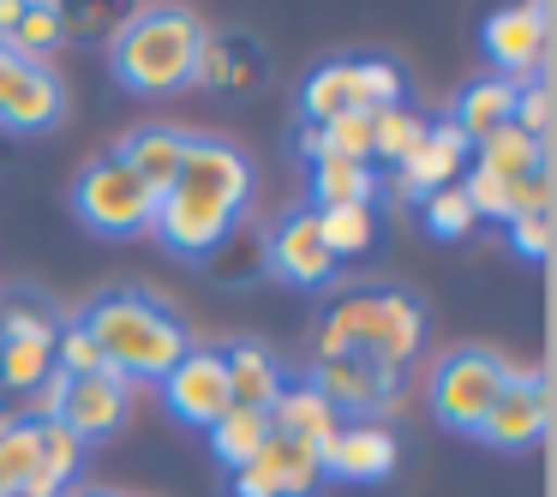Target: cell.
I'll return each instance as SVG.
<instances>
[{
    "label": "cell",
    "mask_w": 557,
    "mask_h": 497,
    "mask_svg": "<svg viewBox=\"0 0 557 497\" xmlns=\"http://www.w3.org/2000/svg\"><path fill=\"white\" fill-rule=\"evenodd\" d=\"M306 384H312L336 413H389V408H396L401 372H384V365H372V360L342 353V360H318Z\"/></svg>",
    "instance_id": "4fadbf2b"
},
{
    "label": "cell",
    "mask_w": 557,
    "mask_h": 497,
    "mask_svg": "<svg viewBox=\"0 0 557 497\" xmlns=\"http://www.w3.org/2000/svg\"><path fill=\"white\" fill-rule=\"evenodd\" d=\"M126 401H133V384L114 372H90V377H66L61 396V425L78 437V444H97L114 425L126 420Z\"/></svg>",
    "instance_id": "5bb4252c"
},
{
    "label": "cell",
    "mask_w": 557,
    "mask_h": 497,
    "mask_svg": "<svg viewBox=\"0 0 557 497\" xmlns=\"http://www.w3.org/2000/svg\"><path fill=\"white\" fill-rule=\"evenodd\" d=\"M54 372L61 377H90V372H109V365H102V353H97V341L85 336V324H61L54 330Z\"/></svg>",
    "instance_id": "e575fe53"
},
{
    "label": "cell",
    "mask_w": 557,
    "mask_h": 497,
    "mask_svg": "<svg viewBox=\"0 0 557 497\" xmlns=\"http://www.w3.org/2000/svg\"><path fill=\"white\" fill-rule=\"evenodd\" d=\"M13 425H18V408H7V401H0V437L13 432Z\"/></svg>",
    "instance_id": "60d3db41"
},
{
    "label": "cell",
    "mask_w": 557,
    "mask_h": 497,
    "mask_svg": "<svg viewBox=\"0 0 557 497\" xmlns=\"http://www.w3.org/2000/svg\"><path fill=\"white\" fill-rule=\"evenodd\" d=\"M456 186H461V198H468V210H473V216L509 222V186H504V181H492V174L468 169V174H461Z\"/></svg>",
    "instance_id": "8d00e7d4"
},
{
    "label": "cell",
    "mask_w": 557,
    "mask_h": 497,
    "mask_svg": "<svg viewBox=\"0 0 557 497\" xmlns=\"http://www.w3.org/2000/svg\"><path fill=\"white\" fill-rule=\"evenodd\" d=\"M7 42H13L25 61H42V66H49V54L66 42V7H54V0H30L25 13H18V30H13Z\"/></svg>",
    "instance_id": "f546056e"
},
{
    "label": "cell",
    "mask_w": 557,
    "mask_h": 497,
    "mask_svg": "<svg viewBox=\"0 0 557 497\" xmlns=\"http://www.w3.org/2000/svg\"><path fill=\"white\" fill-rule=\"evenodd\" d=\"M420 216H425V228H432L437 240H461V234L480 222V216L468 210V198H461V186H444V192L420 198Z\"/></svg>",
    "instance_id": "d590c367"
},
{
    "label": "cell",
    "mask_w": 557,
    "mask_h": 497,
    "mask_svg": "<svg viewBox=\"0 0 557 497\" xmlns=\"http://www.w3.org/2000/svg\"><path fill=\"white\" fill-rule=\"evenodd\" d=\"M162 401L181 413L186 425H216L228 413V372H222V348H186L174 372L162 377Z\"/></svg>",
    "instance_id": "8fae6325"
},
{
    "label": "cell",
    "mask_w": 557,
    "mask_h": 497,
    "mask_svg": "<svg viewBox=\"0 0 557 497\" xmlns=\"http://www.w3.org/2000/svg\"><path fill=\"white\" fill-rule=\"evenodd\" d=\"M13 497H30V492H13Z\"/></svg>",
    "instance_id": "7bdbcfd3"
},
{
    "label": "cell",
    "mask_w": 557,
    "mask_h": 497,
    "mask_svg": "<svg viewBox=\"0 0 557 497\" xmlns=\"http://www.w3.org/2000/svg\"><path fill=\"white\" fill-rule=\"evenodd\" d=\"M557 7L545 0H521V7H497L485 18V54H492L497 78L528 85V78L552 73V42H557Z\"/></svg>",
    "instance_id": "52a82bcc"
},
{
    "label": "cell",
    "mask_w": 557,
    "mask_h": 497,
    "mask_svg": "<svg viewBox=\"0 0 557 497\" xmlns=\"http://www.w3.org/2000/svg\"><path fill=\"white\" fill-rule=\"evenodd\" d=\"M300 109L306 126H330V121H348L360 109V85H354V61H324L312 78L300 85Z\"/></svg>",
    "instance_id": "7402d4cb"
},
{
    "label": "cell",
    "mask_w": 557,
    "mask_h": 497,
    "mask_svg": "<svg viewBox=\"0 0 557 497\" xmlns=\"http://www.w3.org/2000/svg\"><path fill=\"white\" fill-rule=\"evenodd\" d=\"M468 162H473V145L456 133L449 121H432L425 126V138L413 145V157L401 162V198H432V192H444V186H456L461 174H468Z\"/></svg>",
    "instance_id": "9a60e30c"
},
{
    "label": "cell",
    "mask_w": 557,
    "mask_h": 497,
    "mask_svg": "<svg viewBox=\"0 0 557 497\" xmlns=\"http://www.w3.org/2000/svg\"><path fill=\"white\" fill-rule=\"evenodd\" d=\"M73 204H78V216H85L97 234H145L150 222H157V192H150V186L138 181L114 150L78 169Z\"/></svg>",
    "instance_id": "8992f818"
},
{
    "label": "cell",
    "mask_w": 557,
    "mask_h": 497,
    "mask_svg": "<svg viewBox=\"0 0 557 497\" xmlns=\"http://www.w3.org/2000/svg\"><path fill=\"white\" fill-rule=\"evenodd\" d=\"M66 497H114V492H66Z\"/></svg>",
    "instance_id": "b9f144b4"
},
{
    "label": "cell",
    "mask_w": 557,
    "mask_h": 497,
    "mask_svg": "<svg viewBox=\"0 0 557 497\" xmlns=\"http://www.w3.org/2000/svg\"><path fill=\"white\" fill-rule=\"evenodd\" d=\"M557 240V216H509V246L521 258H545Z\"/></svg>",
    "instance_id": "f35d334b"
},
{
    "label": "cell",
    "mask_w": 557,
    "mask_h": 497,
    "mask_svg": "<svg viewBox=\"0 0 557 497\" xmlns=\"http://www.w3.org/2000/svg\"><path fill=\"white\" fill-rule=\"evenodd\" d=\"M186 145H193V133H174V126H145V133L121 138V145H114V157H121L126 169H133L138 181L162 198V192H169V181L181 174V162H186Z\"/></svg>",
    "instance_id": "d6986e66"
},
{
    "label": "cell",
    "mask_w": 557,
    "mask_h": 497,
    "mask_svg": "<svg viewBox=\"0 0 557 497\" xmlns=\"http://www.w3.org/2000/svg\"><path fill=\"white\" fill-rule=\"evenodd\" d=\"M222 372H228V408H246V413H270L276 396L288 389L276 353L264 341H234V348H222Z\"/></svg>",
    "instance_id": "e0dca14e"
},
{
    "label": "cell",
    "mask_w": 557,
    "mask_h": 497,
    "mask_svg": "<svg viewBox=\"0 0 557 497\" xmlns=\"http://www.w3.org/2000/svg\"><path fill=\"white\" fill-rule=\"evenodd\" d=\"M552 121H557L552 78H528V85H516V114H509V126H521L528 138L552 145Z\"/></svg>",
    "instance_id": "836d02e7"
},
{
    "label": "cell",
    "mask_w": 557,
    "mask_h": 497,
    "mask_svg": "<svg viewBox=\"0 0 557 497\" xmlns=\"http://www.w3.org/2000/svg\"><path fill=\"white\" fill-rule=\"evenodd\" d=\"M509 384V360L492 348H449L444 360L432 365V384H425V401L432 413L449 425V432H480L492 401L504 396Z\"/></svg>",
    "instance_id": "5b68a950"
},
{
    "label": "cell",
    "mask_w": 557,
    "mask_h": 497,
    "mask_svg": "<svg viewBox=\"0 0 557 497\" xmlns=\"http://www.w3.org/2000/svg\"><path fill=\"white\" fill-rule=\"evenodd\" d=\"M66 318L54 312L42 294H25V288H13V294H0V341L7 336H54Z\"/></svg>",
    "instance_id": "4dcf8cb0"
},
{
    "label": "cell",
    "mask_w": 557,
    "mask_h": 497,
    "mask_svg": "<svg viewBox=\"0 0 557 497\" xmlns=\"http://www.w3.org/2000/svg\"><path fill=\"white\" fill-rule=\"evenodd\" d=\"M324 468H318V449L288 444V437H270L246 468H234V497H312Z\"/></svg>",
    "instance_id": "7c38bea8"
},
{
    "label": "cell",
    "mask_w": 557,
    "mask_h": 497,
    "mask_svg": "<svg viewBox=\"0 0 557 497\" xmlns=\"http://www.w3.org/2000/svg\"><path fill=\"white\" fill-rule=\"evenodd\" d=\"M552 204H557V174L552 169H540V174L509 186V216H552Z\"/></svg>",
    "instance_id": "74e56055"
},
{
    "label": "cell",
    "mask_w": 557,
    "mask_h": 497,
    "mask_svg": "<svg viewBox=\"0 0 557 497\" xmlns=\"http://www.w3.org/2000/svg\"><path fill=\"white\" fill-rule=\"evenodd\" d=\"M54 372V336H7L0 341V389L30 396Z\"/></svg>",
    "instance_id": "4316f807"
},
{
    "label": "cell",
    "mask_w": 557,
    "mask_h": 497,
    "mask_svg": "<svg viewBox=\"0 0 557 497\" xmlns=\"http://www.w3.org/2000/svg\"><path fill=\"white\" fill-rule=\"evenodd\" d=\"M396 461H401V444H396V432H389L384 420H342L336 432L324 437V449H318L324 480H348V485L389 480Z\"/></svg>",
    "instance_id": "9c48e42d"
},
{
    "label": "cell",
    "mask_w": 557,
    "mask_h": 497,
    "mask_svg": "<svg viewBox=\"0 0 557 497\" xmlns=\"http://www.w3.org/2000/svg\"><path fill=\"white\" fill-rule=\"evenodd\" d=\"M545 425H552V377L545 372H516V365H509V384H504V396L492 401L480 437L492 449H528V444L545 437Z\"/></svg>",
    "instance_id": "30bf717a"
},
{
    "label": "cell",
    "mask_w": 557,
    "mask_h": 497,
    "mask_svg": "<svg viewBox=\"0 0 557 497\" xmlns=\"http://www.w3.org/2000/svg\"><path fill=\"white\" fill-rule=\"evenodd\" d=\"M198 42H205V25L186 7H138V13L114 18L109 37L114 78L138 97H169V90L193 85Z\"/></svg>",
    "instance_id": "277c9868"
},
{
    "label": "cell",
    "mask_w": 557,
    "mask_h": 497,
    "mask_svg": "<svg viewBox=\"0 0 557 497\" xmlns=\"http://www.w3.org/2000/svg\"><path fill=\"white\" fill-rule=\"evenodd\" d=\"M264 444H270V420H264V413L228 408L216 425H210V449H216V461H228V473L246 468V461H252Z\"/></svg>",
    "instance_id": "f1b7e54d"
},
{
    "label": "cell",
    "mask_w": 557,
    "mask_h": 497,
    "mask_svg": "<svg viewBox=\"0 0 557 497\" xmlns=\"http://www.w3.org/2000/svg\"><path fill=\"white\" fill-rule=\"evenodd\" d=\"M66 114V85L54 66L25 61L13 42H0V126L7 133H49Z\"/></svg>",
    "instance_id": "ba28073f"
},
{
    "label": "cell",
    "mask_w": 557,
    "mask_h": 497,
    "mask_svg": "<svg viewBox=\"0 0 557 497\" xmlns=\"http://www.w3.org/2000/svg\"><path fill=\"white\" fill-rule=\"evenodd\" d=\"M258 73H264V54L246 30H205L198 42V61H193V85L210 90H252Z\"/></svg>",
    "instance_id": "ac0fdd59"
},
{
    "label": "cell",
    "mask_w": 557,
    "mask_h": 497,
    "mask_svg": "<svg viewBox=\"0 0 557 497\" xmlns=\"http://www.w3.org/2000/svg\"><path fill=\"white\" fill-rule=\"evenodd\" d=\"M30 480H37V425L18 420L13 432L0 437V497L30 492Z\"/></svg>",
    "instance_id": "1f68e13d"
},
{
    "label": "cell",
    "mask_w": 557,
    "mask_h": 497,
    "mask_svg": "<svg viewBox=\"0 0 557 497\" xmlns=\"http://www.w3.org/2000/svg\"><path fill=\"white\" fill-rule=\"evenodd\" d=\"M270 420V437H288V444H306V449H324V437L342 425V413L318 396L312 384H288L276 396V408L264 413Z\"/></svg>",
    "instance_id": "ffe728a7"
},
{
    "label": "cell",
    "mask_w": 557,
    "mask_h": 497,
    "mask_svg": "<svg viewBox=\"0 0 557 497\" xmlns=\"http://www.w3.org/2000/svg\"><path fill=\"white\" fill-rule=\"evenodd\" d=\"M425 114L408 109V102H389V109L372 114V162H389V169H401V162L413 157V145L425 138Z\"/></svg>",
    "instance_id": "83f0119b"
},
{
    "label": "cell",
    "mask_w": 557,
    "mask_h": 497,
    "mask_svg": "<svg viewBox=\"0 0 557 497\" xmlns=\"http://www.w3.org/2000/svg\"><path fill=\"white\" fill-rule=\"evenodd\" d=\"M425 341V306L401 288H354L342 294L336 306L318 324V360H372L384 372H401V365L420 353Z\"/></svg>",
    "instance_id": "3957f363"
},
{
    "label": "cell",
    "mask_w": 557,
    "mask_h": 497,
    "mask_svg": "<svg viewBox=\"0 0 557 497\" xmlns=\"http://www.w3.org/2000/svg\"><path fill=\"white\" fill-rule=\"evenodd\" d=\"M468 169H480V174H492V181L516 186V181H528V174L552 169V145L528 138L521 126H497L492 138H480V145H473V162H468Z\"/></svg>",
    "instance_id": "44dd1931"
},
{
    "label": "cell",
    "mask_w": 557,
    "mask_h": 497,
    "mask_svg": "<svg viewBox=\"0 0 557 497\" xmlns=\"http://www.w3.org/2000/svg\"><path fill=\"white\" fill-rule=\"evenodd\" d=\"M78 324H85V336L97 341L102 365H109L114 377H126V384H133V377H157V384H162V377L174 372V360L193 348L186 330H181V318H174L157 294H145V288L97 294Z\"/></svg>",
    "instance_id": "7a4b0ae2"
},
{
    "label": "cell",
    "mask_w": 557,
    "mask_h": 497,
    "mask_svg": "<svg viewBox=\"0 0 557 497\" xmlns=\"http://www.w3.org/2000/svg\"><path fill=\"white\" fill-rule=\"evenodd\" d=\"M354 85H360V109L377 114L389 102H401V66L384 54H354Z\"/></svg>",
    "instance_id": "d6a6232c"
},
{
    "label": "cell",
    "mask_w": 557,
    "mask_h": 497,
    "mask_svg": "<svg viewBox=\"0 0 557 497\" xmlns=\"http://www.w3.org/2000/svg\"><path fill=\"white\" fill-rule=\"evenodd\" d=\"M252 162L222 138H193L186 145L181 174L169 181V192L157 198V222L150 228L169 240V252L181 258H210L234 240L246 204H252Z\"/></svg>",
    "instance_id": "6da1fadb"
},
{
    "label": "cell",
    "mask_w": 557,
    "mask_h": 497,
    "mask_svg": "<svg viewBox=\"0 0 557 497\" xmlns=\"http://www.w3.org/2000/svg\"><path fill=\"white\" fill-rule=\"evenodd\" d=\"M270 270H276L282 282H294V288H324V282L336 276V258L318 240L312 210H294V216L276 222V234H270Z\"/></svg>",
    "instance_id": "2e32d148"
},
{
    "label": "cell",
    "mask_w": 557,
    "mask_h": 497,
    "mask_svg": "<svg viewBox=\"0 0 557 497\" xmlns=\"http://www.w3.org/2000/svg\"><path fill=\"white\" fill-rule=\"evenodd\" d=\"M509 114H516V85H509V78H473L456 97V121L449 126H456L468 145H480L497 126H509Z\"/></svg>",
    "instance_id": "603a6c76"
},
{
    "label": "cell",
    "mask_w": 557,
    "mask_h": 497,
    "mask_svg": "<svg viewBox=\"0 0 557 497\" xmlns=\"http://www.w3.org/2000/svg\"><path fill=\"white\" fill-rule=\"evenodd\" d=\"M312 210V204H306ZM312 222H318V240H324V252L336 258H360V252H372V240H377V210L372 204H342V210H312Z\"/></svg>",
    "instance_id": "484cf974"
},
{
    "label": "cell",
    "mask_w": 557,
    "mask_h": 497,
    "mask_svg": "<svg viewBox=\"0 0 557 497\" xmlns=\"http://www.w3.org/2000/svg\"><path fill=\"white\" fill-rule=\"evenodd\" d=\"M294 150L306 157V169H312L318 157L372 162V114H348V121H330V126H300Z\"/></svg>",
    "instance_id": "d4e9b609"
},
{
    "label": "cell",
    "mask_w": 557,
    "mask_h": 497,
    "mask_svg": "<svg viewBox=\"0 0 557 497\" xmlns=\"http://www.w3.org/2000/svg\"><path fill=\"white\" fill-rule=\"evenodd\" d=\"M18 13H25V0H0V42L18 30Z\"/></svg>",
    "instance_id": "ab89813d"
},
{
    "label": "cell",
    "mask_w": 557,
    "mask_h": 497,
    "mask_svg": "<svg viewBox=\"0 0 557 497\" xmlns=\"http://www.w3.org/2000/svg\"><path fill=\"white\" fill-rule=\"evenodd\" d=\"M312 210H342V204H377V174L372 162H342L318 157L312 169Z\"/></svg>",
    "instance_id": "cb8c5ba5"
}]
</instances>
